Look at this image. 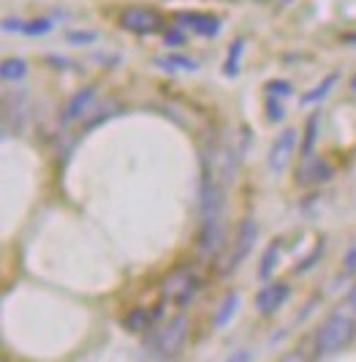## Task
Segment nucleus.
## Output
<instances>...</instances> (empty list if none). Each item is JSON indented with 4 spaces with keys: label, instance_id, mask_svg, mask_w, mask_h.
I'll return each mask as SVG.
<instances>
[{
    "label": "nucleus",
    "instance_id": "obj_9",
    "mask_svg": "<svg viewBox=\"0 0 356 362\" xmlns=\"http://www.w3.org/2000/svg\"><path fill=\"white\" fill-rule=\"evenodd\" d=\"M182 28H191L198 36H218L220 33V19L213 14H201V11H177L174 14Z\"/></svg>",
    "mask_w": 356,
    "mask_h": 362
},
{
    "label": "nucleus",
    "instance_id": "obj_5",
    "mask_svg": "<svg viewBox=\"0 0 356 362\" xmlns=\"http://www.w3.org/2000/svg\"><path fill=\"white\" fill-rule=\"evenodd\" d=\"M256 240H259V223H256L253 218H245V221L239 223V229H237V240H234L232 251H229V256H226L223 270H234V267H239V264H242V259L253 251Z\"/></svg>",
    "mask_w": 356,
    "mask_h": 362
},
{
    "label": "nucleus",
    "instance_id": "obj_21",
    "mask_svg": "<svg viewBox=\"0 0 356 362\" xmlns=\"http://www.w3.org/2000/svg\"><path fill=\"white\" fill-rule=\"evenodd\" d=\"M242 52V41H234V47H232V52H229V63H226V74L229 76H234L237 74V66H234V57Z\"/></svg>",
    "mask_w": 356,
    "mask_h": 362
},
{
    "label": "nucleus",
    "instance_id": "obj_15",
    "mask_svg": "<svg viewBox=\"0 0 356 362\" xmlns=\"http://www.w3.org/2000/svg\"><path fill=\"white\" fill-rule=\"evenodd\" d=\"M153 313H147L144 308H134L128 316H125V329H131V332H139V329H144V327H150L153 325Z\"/></svg>",
    "mask_w": 356,
    "mask_h": 362
},
{
    "label": "nucleus",
    "instance_id": "obj_24",
    "mask_svg": "<svg viewBox=\"0 0 356 362\" xmlns=\"http://www.w3.org/2000/svg\"><path fill=\"white\" fill-rule=\"evenodd\" d=\"M285 115L283 104H278V101H269V120H280Z\"/></svg>",
    "mask_w": 356,
    "mask_h": 362
},
{
    "label": "nucleus",
    "instance_id": "obj_7",
    "mask_svg": "<svg viewBox=\"0 0 356 362\" xmlns=\"http://www.w3.org/2000/svg\"><path fill=\"white\" fill-rule=\"evenodd\" d=\"M288 297H291V286L283 284V281H272L267 286H261L259 294H256V310L261 316H272L275 310H280V305Z\"/></svg>",
    "mask_w": 356,
    "mask_h": 362
},
{
    "label": "nucleus",
    "instance_id": "obj_6",
    "mask_svg": "<svg viewBox=\"0 0 356 362\" xmlns=\"http://www.w3.org/2000/svg\"><path fill=\"white\" fill-rule=\"evenodd\" d=\"M120 22H123L125 30L139 33V36L160 30V14L155 8H147V6H128L120 14Z\"/></svg>",
    "mask_w": 356,
    "mask_h": 362
},
{
    "label": "nucleus",
    "instance_id": "obj_2",
    "mask_svg": "<svg viewBox=\"0 0 356 362\" xmlns=\"http://www.w3.org/2000/svg\"><path fill=\"white\" fill-rule=\"evenodd\" d=\"M354 332H356L354 319L345 310H335L319 327V332H316V349H319L321 354H335L345 344H351Z\"/></svg>",
    "mask_w": 356,
    "mask_h": 362
},
{
    "label": "nucleus",
    "instance_id": "obj_29",
    "mask_svg": "<svg viewBox=\"0 0 356 362\" xmlns=\"http://www.w3.org/2000/svg\"><path fill=\"white\" fill-rule=\"evenodd\" d=\"M261 3H283V0H261Z\"/></svg>",
    "mask_w": 356,
    "mask_h": 362
},
{
    "label": "nucleus",
    "instance_id": "obj_11",
    "mask_svg": "<svg viewBox=\"0 0 356 362\" xmlns=\"http://www.w3.org/2000/svg\"><path fill=\"white\" fill-rule=\"evenodd\" d=\"M332 177V166H326L324 161H313L304 158V166H299V182H326Z\"/></svg>",
    "mask_w": 356,
    "mask_h": 362
},
{
    "label": "nucleus",
    "instance_id": "obj_13",
    "mask_svg": "<svg viewBox=\"0 0 356 362\" xmlns=\"http://www.w3.org/2000/svg\"><path fill=\"white\" fill-rule=\"evenodd\" d=\"M338 79H340L338 71L329 74V76H326L324 82H319V85H316L313 90L304 93V95H302V104H316V101H321V98H326V95H329V90H332V88L338 85Z\"/></svg>",
    "mask_w": 356,
    "mask_h": 362
},
{
    "label": "nucleus",
    "instance_id": "obj_10",
    "mask_svg": "<svg viewBox=\"0 0 356 362\" xmlns=\"http://www.w3.org/2000/svg\"><path fill=\"white\" fill-rule=\"evenodd\" d=\"M93 101H95V88H82L79 93H73L66 104V120H82L93 109Z\"/></svg>",
    "mask_w": 356,
    "mask_h": 362
},
{
    "label": "nucleus",
    "instance_id": "obj_4",
    "mask_svg": "<svg viewBox=\"0 0 356 362\" xmlns=\"http://www.w3.org/2000/svg\"><path fill=\"white\" fill-rule=\"evenodd\" d=\"M198 289V278L191 267H179L174 270L166 281H163V297L177 303L179 308H188V303L194 300V294Z\"/></svg>",
    "mask_w": 356,
    "mask_h": 362
},
{
    "label": "nucleus",
    "instance_id": "obj_25",
    "mask_svg": "<svg viewBox=\"0 0 356 362\" xmlns=\"http://www.w3.org/2000/svg\"><path fill=\"white\" fill-rule=\"evenodd\" d=\"M250 360H253V354H250L248 349H237L226 362H250Z\"/></svg>",
    "mask_w": 356,
    "mask_h": 362
},
{
    "label": "nucleus",
    "instance_id": "obj_12",
    "mask_svg": "<svg viewBox=\"0 0 356 362\" xmlns=\"http://www.w3.org/2000/svg\"><path fill=\"white\" fill-rule=\"evenodd\" d=\"M237 308H239V294L237 291H229L226 297H223V303L218 305V310H215V327H226L229 322L234 319V313H237Z\"/></svg>",
    "mask_w": 356,
    "mask_h": 362
},
{
    "label": "nucleus",
    "instance_id": "obj_8",
    "mask_svg": "<svg viewBox=\"0 0 356 362\" xmlns=\"http://www.w3.org/2000/svg\"><path fill=\"white\" fill-rule=\"evenodd\" d=\"M294 145H297V128H285V131H280V136L272 142V147H269V169L272 172H283L285 163H288V158H291V153H294Z\"/></svg>",
    "mask_w": 356,
    "mask_h": 362
},
{
    "label": "nucleus",
    "instance_id": "obj_3",
    "mask_svg": "<svg viewBox=\"0 0 356 362\" xmlns=\"http://www.w3.org/2000/svg\"><path fill=\"white\" fill-rule=\"evenodd\" d=\"M185 338H188V319L185 316H174L172 322H166V325L153 332V338L147 341V349L155 357H160V360H172L182 349Z\"/></svg>",
    "mask_w": 356,
    "mask_h": 362
},
{
    "label": "nucleus",
    "instance_id": "obj_16",
    "mask_svg": "<svg viewBox=\"0 0 356 362\" xmlns=\"http://www.w3.org/2000/svg\"><path fill=\"white\" fill-rule=\"evenodd\" d=\"M158 63L163 69H185V71H196L198 63L191 57H182V54H169V57H158Z\"/></svg>",
    "mask_w": 356,
    "mask_h": 362
},
{
    "label": "nucleus",
    "instance_id": "obj_30",
    "mask_svg": "<svg viewBox=\"0 0 356 362\" xmlns=\"http://www.w3.org/2000/svg\"><path fill=\"white\" fill-rule=\"evenodd\" d=\"M351 88H354V90H356V76H354V79H351Z\"/></svg>",
    "mask_w": 356,
    "mask_h": 362
},
{
    "label": "nucleus",
    "instance_id": "obj_28",
    "mask_svg": "<svg viewBox=\"0 0 356 362\" xmlns=\"http://www.w3.org/2000/svg\"><path fill=\"white\" fill-rule=\"evenodd\" d=\"M348 305H351V310L356 313V286L351 291H348Z\"/></svg>",
    "mask_w": 356,
    "mask_h": 362
},
{
    "label": "nucleus",
    "instance_id": "obj_20",
    "mask_svg": "<svg viewBox=\"0 0 356 362\" xmlns=\"http://www.w3.org/2000/svg\"><path fill=\"white\" fill-rule=\"evenodd\" d=\"M66 38L71 44H90V41H95V33L93 30H76V33H69Z\"/></svg>",
    "mask_w": 356,
    "mask_h": 362
},
{
    "label": "nucleus",
    "instance_id": "obj_23",
    "mask_svg": "<svg viewBox=\"0 0 356 362\" xmlns=\"http://www.w3.org/2000/svg\"><path fill=\"white\" fill-rule=\"evenodd\" d=\"M343 267H345V272H356V243L348 248V254H345V264H343Z\"/></svg>",
    "mask_w": 356,
    "mask_h": 362
},
{
    "label": "nucleus",
    "instance_id": "obj_27",
    "mask_svg": "<svg viewBox=\"0 0 356 362\" xmlns=\"http://www.w3.org/2000/svg\"><path fill=\"white\" fill-rule=\"evenodd\" d=\"M283 362H304L302 351H291L288 357H283Z\"/></svg>",
    "mask_w": 356,
    "mask_h": 362
},
{
    "label": "nucleus",
    "instance_id": "obj_18",
    "mask_svg": "<svg viewBox=\"0 0 356 362\" xmlns=\"http://www.w3.org/2000/svg\"><path fill=\"white\" fill-rule=\"evenodd\" d=\"M316 128H319V115H313L307 120V134H304V145H302V156L304 158H313V142H316Z\"/></svg>",
    "mask_w": 356,
    "mask_h": 362
},
{
    "label": "nucleus",
    "instance_id": "obj_22",
    "mask_svg": "<svg viewBox=\"0 0 356 362\" xmlns=\"http://www.w3.org/2000/svg\"><path fill=\"white\" fill-rule=\"evenodd\" d=\"M267 90L269 93H280V95H291V85H288V82H278V79H275V82H269V85H267Z\"/></svg>",
    "mask_w": 356,
    "mask_h": 362
},
{
    "label": "nucleus",
    "instance_id": "obj_14",
    "mask_svg": "<svg viewBox=\"0 0 356 362\" xmlns=\"http://www.w3.org/2000/svg\"><path fill=\"white\" fill-rule=\"evenodd\" d=\"M25 74H28V63L19 60V57H8V60L0 66V76H3L6 82H19Z\"/></svg>",
    "mask_w": 356,
    "mask_h": 362
},
{
    "label": "nucleus",
    "instance_id": "obj_26",
    "mask_svg": "<svg viewBox=\"0 0 356 362\" xmlns=\"http://www.w3.org/2000/svg\"><path fill=\"white\" fill-rule=\"evenodd\" d=\"M179 41H182L179 30H172V33H166V44H169V47H177Z\"/></svg>",
    "mask_w": 356,
    "mask_h": 362
},
{
    "label": "nucleus",
    "instance_id": "obj_19",
    "mask_svg": "<svg viewBox=\"0 0 356 362\" xmlns=\"http://www.w3.org/2000/svg\"><path fill=\"white\" fill-rule=\"evenodd\" d=\"M52 28V22L49 19H33L30 25H25V30L22 33H30V36H38V33H47Z\"/></svg>",
    "mask_w": 356,
    "mask_h": 362
},
{
    "label": "nucleus",
    "instance_id": "obj_17",
    "mask_svg": "<svg viewBox=\"0 0 356 362\" xmlns=\"http://www.w3.org/2000/svg\"><path fill=\"white\" fill-rule=\"evenodd\" d=\"M275 264H278V243H272L267 248V254L261 259V267H259V278L267 281L269 275H272V270H275Z\"/></svg>",
    "mask_w": 356,
    "mask_h": 362
},
{
    "label": "nucleus",
    "instance_id": "obj_1",
    "mask_svg": "<svg viewBox=\"0 0 356 362\" xmlns=\"http://www.w3.org/2000/svg\"><path fill=\"white\" fill-rule=\"evenodd\" d=\"M223 245V177L213 172L204 158V177H201V240L198 248L204 256H213Z\"/></svg>",
    "mask_w": 356,
    "mask_h": 362
}]
</instances>
